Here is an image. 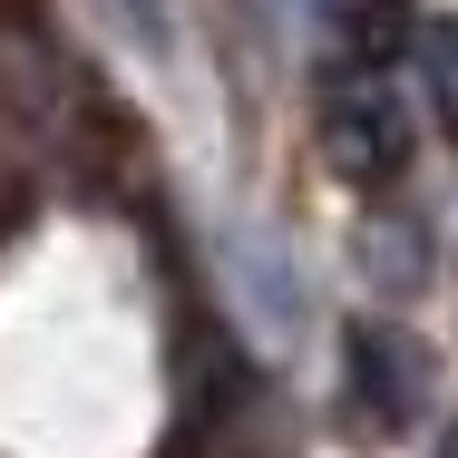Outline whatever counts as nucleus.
Segmentation results:
<instances>
[{
    "mask_svg": "<svg viewBox=\"0 0 458 458\" xmlns=\"http://www.w3.org/2000/svg\"><path fill=\"white\" fill-rule=\"evenodd\" d=\"M107 10H117V20H127L147 49H166V0H107Z\"/></svg>",
    "mask_w": 458,
    "mask_h": 458,
    "instance_id": "39448f33",
    "label": "nucleus"
},
{
    "mask_svg": "<svg viewBox=\"0 0 458 458\" xmlns=\"http://www.w3.org/2000/svg\"><path fill=\"white\" fill-rule=\"evenodd\" d=\"M410 49H420V89H429V117L449 127V147H458V20H429V30H410Z\"/></svg>",
    "mask_w": 458,
    "mask_h": 458,
    "instance_id": "20e7f679",
    "label": "nucleus"
},
{
    "mask_svg": "<svg viewBox=\"0 0 458 458\" xmlns=\"http://www.w3.org/2000/svg\"><path fill=\"white\" fill-rule=\"evenodd\" d=\"M322 30L342 79H380V59L410 49V0H322Z\"/></svg>",
    "mask_w": 458,
    "mask_h": 458,
    "instance_id": "7ed1b4c3",
    "label": "nucleus"
},
{
    "mask_svg": "<svg viewBox=\"0 0 458 458\" xmlns=\"http://www.w3.org/2000/svg\"><path fill=\"white\" fill-rule=\"evenodd\" d=\"M342 380H352V420H361L370 439L410 429V410H420V361H410V342H400L390 322H352V332H342Z\"/></svg>",
    "mask_w": 458,
    "mask_h": 458,
    "instance_id": "f03ea898",
    "label": "nucleus"
},
{
    "mask_svg": "<svg viewBox=\"0 0 458 458\" xmlns=\"http://www.w3.org/2000/svg\"><path fill=\"white\" fill-rule=\"evenodd\" d=\"M322 157L352 185H390L410 166V107H400V89L332 69V89H322Z\"/></svg>",
    "mask_w": 458,
    "mask_h": 458,
    "instance_id": "f257e3e1",
    "label": "nucleus"
},
{
    "mask_svg": "<svg viewBox=\"0 0 458 458\" xmlns=\"http://www.w3.org/2000/svg\"><path fill=\"white\" fill-rule=\"evenodd\" d=\"M429 458H458V429H449V439H439V449H429Z\"/></svg>",
    "mask_w": 458,
    "mask_h": 458,
    "instance_id": "423d86ee",
    "label": "nucleus"
}]
</instances>
